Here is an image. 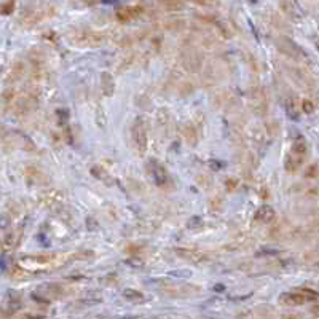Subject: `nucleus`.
Returning <instances> with one entry per match:
<instances>
[{
  "label": "nucleus",
  "mask_w": 319,
  "mask_h": 319,
  "mask_svg": "<svg viewBox=\"0 0 319 319\" xmlns=\"http://www.w3.org/2000/svg\"><path fill=\"white\" fill-rule=\"evenodd\" d=\"M13 10H15V0H6L5 3L0 5V13L2 15H11Z\"/></svg>",
  "instance_id": "a878e982"
},
{
  "label": "nucleus",
  "mask_w": 319,
  "mask_h": 319,
  "mask_svg": "<svg viewBox=\"0 0 319 319\" xmlns=\"http://www.w3.org/2000/svg\"><path fill=\"white\" fill-rule=\"evenodd\" d=\"M72 42L79 46H99L102 45L104 35L94 31L82 29V31H75L72 34Z\"/></svg>",
  "instance_id": "7ed1b4c3"
},
{
  "label": "nucleus",
  "mask_w": 319,
  "mask_h": 319,
  "mask_svg": "<svg viewBox=\"0 0 319 319\" xmlns=\"http://www.w3.org/2000/svg\"><path fill=\"white\" fill-rule=\"evenodd\" d=\"M125 299H128L130 302H134V303H140V302H144V294H140L137 292V290H134V289H126L125 292Z\"/></svg>",
  "instance_id": "b1692460"
},
{
  "label": "nucleus",
  "mask_w": 319,
  "mask_h": 319,
  "mask_svg": "<svg viewBox=\"0 0 319 319\" xmlns=\"http://www.w3.org/2000/svg\"><path fill=\"white\" fill-rule=\"evenodd\" d=\"M279 48H281L284 53H287L289 56H292V58H299V56L303 54L302 49H300L299 46H297L292 40H289V39H286V37H282V39L279 40Z\"/></svg>",
  "instance_id": "9b49d317"
},
{
  "label": "nucleus",
  "mask_w": 319,
  "mask_h": 319,
  "mask_svg": "<svg viewBox=\"0 0 319 319\" xmlns=\"http://www.w3.org/2000/svg\"><path fill=\"white\" fill-rule=\"evenodd\" d=\"M15 101H16V91H15V88H6L3 93H2V96H0V107H2L3 110L10 109Z\"/></svg>",
  "instance_id": "4468645a"
},
{
  "label": "nucleus",
  "mask_w": 319,
  "mask_h": 319,
  "mask_svg": "<svg viewBox=\"0 0 319 319\" xmlns=\"http://www.w3.org/2000/svg\"><path fill=\"white\" fill-rule=\"evenodd\" d=\"M286 110H287V113L290 117H292L294 120H297V110H295V99H292V97H289V99H286Z\"/></svg>",
  "instance_id": "bb28decb"
},
{
  "label": "nucleus",
  "mask_w": 319,
  "mask_h": 319,
  "mask_svg": "<svg viewBox=\"0 0 319 319\" xmlns=\"http://www.w3.org/2000/svg\"><path fill=\"white\" fill-rule=\"evenodd\" d=\"M292 152L297 155V157H305L308 152V144H307V140H305L302 136H299L295 140H294V145H292Z\"/></svg>",
  "instance_id": "6ab92c4d"
},
{
  "label": "nucleus",
  "mask_w": 319,
  "mask_h": 319,
  "mask_svg": "<svg viewBox=\"0 0 319 319\" xmlns=\"http://www.w3.org/2000/svg\"><path fill=\"white\" fill-rule=\"evenodd\" d=\"M281 8L290 18L300 16V11H299V8H297V5H295L294 0H282V2H281Z\"/></svg>",
  "instance_id": "aec40b11"
},
{
  "label": "nucleus",
  "mask_w": 319,
  "mask_h": 319,
  "mask_svg": "<svg viewBox=\"0 0 319 319\" xmlns=\"http://www.w3.org/2000/svg\"><path fill=\"white\" fill-rule=\"evenodd\" d=\"M158 2L169 11H177L183 8V0H158Z\"/></svg>",
  "instance_id": "5701e85b"
},
{
  "label": "nucleus",
  "mask_w": 319,
  "mask_h": 319,
  "mask_svg": "<svg viewBox=\"0 0 319 319\" xmlns=\"http://www.w3.org/2000/svg\"><path fill=\"white\" fill-rule=\"evenodd\" d=\"M62 294H64V287L62 286H59V284H46L44 287H40L37 292L34 294V297L37 300L49 302V300L61 299Z\"/></svg>",
  "instance_id": "39448f33"
},
{
  "label": "nucleus",
  "mask_w": 319,
  "mask_h": 319,
  "mask_svg": "<svg viewBox=\"0 0 319 319\" xmlns=\"http://www.w3.org/2000/svg\"><path fill=\"white\" fill-rule=\"evenodd\" d=\"M37 102H39V96L35 91H32V93H27L26 96L16 99V101L13 102L11 109L18 117H26L37 107Z\"/></svg>",
  "instance_id": "20e7f679"
},
{
  "label": "nucleus",
  "mask_w": 319,
  "mask_h": 319,
  "mask_svg": "<svg viewBox=\"0 0 319 319\" xmlns=\"http://www.w3.org/2000/svg\"><path fill=\"white\" fill-rule=\"evenodd\" d=\"M236 185H238V181L236 179H228L227 181V190H235L236 188Z\"/></svg>",
  "instance_id": "7c9ffc66"
},
{
  "label": "nucleus",
  "mask_w": 319,
  "mask_h": 319,
  "mask_svg": "<svg viewBox=\"0 0 319 319\" xmlns=\"http://www.w3.org/2000/svg\"><path fill=\"white\" fill-rule=\"evenodd\" d=\"M90 173L101 182H105V183H112L113 182V177L107 173V169H104L102 166H91Z\"/></svg>",
  "instance_id": "f3484780"
},
{
  "label": "nucleus",
  "mask_w": 319,
  "mask_h": 319,
  "mask_svg": "<svg viewBox=\"0 0 319 319\" xmlns=\"http://www.w3.org/2000/svg\"><path fill=\"white\" fill-rule=\"evenodd\" d=\"M183 136H185L187 139V142L190 145H195L196 144V140H198V136H196V130H195V126L193 125H185L183 126Z\"/></svg>",
  "instance_id": "4be33fe9"
},
{
  "label": "nucleus",
  "mask_w": 319,
  "mask_h": 319,
  "mask_svg": "<svg viewBox=\"0 0 319 319\" xmlns=\"http://www.w3.org/2000/svg\"><path fill=\"white\" fill-rule=\"evenodd\" d=\"M42 177H44V173H42L40 169L34 168V166H27L26 168V181H27V183H31V185H34V183H40Z\"/></svg>",
  "instance_id": "a211bd4d"
},
{
  "label": "nucleus",
  "mask_w": 319,
  "mask_h": 319,
  "mask_svg": "<svg viewBox=\"0 0 319 319\" xmlns=\"http://www.w3.org/2000/svg\"><path fill=\"white\" fill-rule=\"evenodd\" d=\"M18 239H19V233L18 231L6 233V235L2 238V241H0V247H2L3 251H10L18 244Z\"/></svg>",
  "instance_id": "dca6fc26"
},
{
  "label": "nucleus",
  "mask_w": 319,
  "mask_h": 319,
  "mask_svg": "<svg viewBox=\"0 0 319 319\" xmlns=\"http://www.w3.org/2000/svg\"><path fill=\"white\" fill-rule=\"evenodd\" d=\"M318 165L316 163H313V165H310L308 168H307V171H305V177L307 179H318Z\"/></svg>",
  "instance_id": "cd10ccee"
},
{
  "label": "nucleus",
  "mask_w": 319,
  "mask_h": 319,
  "mask_svg": "<svg viewBox=\"0 0 319 319\" xmlns=\"http://www.w3.org/2000/svg\"><path fill=\"white\" fill-rule=\"evenodd\" d=\"M21 307V299L16 295V294H8L6 295V299L2 305V315L5 316H11L15 311Z\"/></svg>",
  "instance_id": "9d476101"
},
{
  "label": "nucleus",
  "mask_w": 319,
  "mask_h": 319,
  "mask_svg": "<svg viewBox=\"0 0 319 319\" xmlns=\"http://www.w3.org/2000/svg\"><path fill=\"white\" fill-rule=\"evenodd\" d=\"M176 254L179 255L181 259L188 260V262H195V264H201V262L208 260V255L203 254L200 251H191V249H176Z\"/></svg>",
  "instance_id": "1a4fd4ad"
},
{
  "label": "nucleus",
  "mask_w": 319,
  "mask_h": 319,
  "mask_svg": "<svg viewBox=\"0 0 319 319\" xmlns=\"http://www.w3.org/2000/svg\"><path fill=\"white\" fill-rule=\"evenodd\" d=\"M191 2H195V3H198V5H209V3H211L209 0H191Z\"/></svg>",
  "instance_id": "72a5a7b5"
},
{
  "label": "nucleus",
  "mask_w": 319,
  "mask_h": 319,
  "mask_svg": "<svg viewBox=\"0 0 319 319\" xmlns=\"http://www.w3.org/2000/svg\"><path fill=\"white\" fill-rule=\"evenodd\" d=\"M274 217H276V212L272 206H262L259 208L257 211H255V214H254V221L255 222H259V224H272L274 221Z\"/></svg>",
  "instance_id": "6e6552de"
},
{
  "label": "nucleus",
  "mask_w": 319,
  "mask_h": 319,
  "mask_svg": "<svg viewBox=\"0 0 319 319\" xmlns=\"http://www.w3.org/2000/svg\"><path fill=\"white\" fill-rule=\"evenodd\" d=\"M318 294L311 289H299L294 290V292H286L281 295V303L289 305V307H299V305H303L310 300H316Z\"/></svg>",
  "instance_id": "f257e3e1"
},
{
  "label": "nucleus",
  "mask_w": 319,
  "mask_h": 319,
  "mask_svg": "<svg viewBox=\"0 0 319 319\" xmlns=\"http://www.w3.org/2000/svg\"><path fill=\"white\" fill-rule=\"evenodd\" d=\"M302 157H297V155H292V153H287L286 158H284V169L289 173V174H294L299 171V168L302 165Z\"/></svg>",
  "instance_id": "f8f14e48"
},
{
  "label": "nucleus",
  "mask_w": 319,
  "mask_h": 319,
  "mask_svg": "<svg viewBox=\"0 0 319 319\" xmlns=\"http://www.w3.org/2000/svg\"><path fill=\"white\" fill-rule=\"evenodd\" d=\"M10 224H11V219L8 214H0V230L8 228Z\"/></svg>",
  "instance_id": "c85d7f7f"
},
{
  "label": "nucleus",
  "mask_w": 319,
  "mask_h": 319,
  "mask_svg": "<svg viewBox=\"0 0 319 319\" xmlns=\"http://www.w3.org/2000/svg\"><path fill=\"white\" fill-rule=\"evenodd\" d=\"M26 72V67H24V62H16L15 66H13L10 69V72L8 75H6V82L8 83H13V82H19L21 79H23V75Z\"/></svg>",
  "instance_id": "ddd939ff"
},
{
  "label": "nucleus",
  "mask_w": 319,
  "mask_h": 319,
  "mask_svg": "<svg viewBox=\"0 0 319 319\" xmlns=\"http://www.w3.org/2000/svg\"><path fill=\"white\" fill-rule=\"evenodd\" d=\"M144 13V8L140 5L136 6H123L117 11V18L122 21V23H128V21H133L139 18Z\"/></svg>",
  "instance_id": "0eeeda50"
},
{
  "label": "nucleus",
  "mask_w": 319,
  "mask_h": 319,
  "mask_svg": "<svg viewBox=\"0 0 319 319\" xmlns=\"http://www.w3.org/2000/svg\"><path fill=\"white\" fill-rule=\"evenodd\" d=\"M148 171H150L153 181L157 182V185H160V187H166L168 185L169 176H168V171L165 169V166H163L160 161H157V160L148 161Z\"/></svg>",
  "instance_id": "423d86ee"
},
{
  "label": "nucleus",
  "mask_w": 319,
  "mask_h": 319,
  "mask_svg": "<svg viewBox=\"0 0 319 319\" xmlns=\"http://www.w3.org/2000/svg\"><path fill=\"white\" fill-rule=\"evenodd\" d=\"M85 2H87V3H93L94 0H85Z\"/></svg>",
  "instance_id": "c9c22d12"
},
{
  "label": "nucleus",
  "mask_w": 319,
  "mask_h": 319,
  "mask_svg": "<svg viewBox=\"0 0 319 319\" xmlns=\"http://www.w3.org/2000/svg\"><path fill=\"white\" fill-rule=\"evenodd\" d=\"M101 87L105 96H112L115 93V82H113V77L109 72H104L101 75Z\"/></svg>",
  "instance_id": "2eb2a0df"
},
{
  "label": "nucleus",
  "mask_w": 319,
  "mask_h": 319,
  "mask_svg": "<svg viewBox=\"0 0 319 319\" xmlns=\"http://www.w3.org/2000/svg\"><path fill=\"white\" fill-rule=\"evenodd\" d=\"M302 109H303V112L311 113V112L315 110V104H313V101H310V99H303V102H302Z\"/></svg>",
  "instance_id": "c756f323"
},
{
  "label": "nucleus",
  "mask_w": 319,
  "mask_h": 319,
  "mask_svg": "<svg viewBox=\"0 0 319 319\" xmlns=\"http://www.w3.org/2000/svg\"><path fill=\"white\" fill-rule=\"evenodd\" d=\"M196 224H200V225H201V221H200V217H193V219H190V222H188V227H195Z\"/></svg>",
  "instance_id": "473e14b6"
},
{
  "label": "nucleus",
  "mask_w": 319,
  "mask_h": 319,
  "mask_svg": "<svg viewBox=\"0 0 319 319\" xmlns=\"http://www.w3.org/2000/svg\"><path fill=\"white\" fill-rule=\"evenodd\" d=\"M27 264H49L54 260V254H39V255H31V257H24Z\"/></svg>",
  "instance_id": "412c9836"
},
{
  "label": "nucleus",
  "mask_w": 319,
  "mask_h": 319,
  "mask_svg": "<svg viewBox=\"0 0 319 319\" xmlns=\"http://www.w3.org/2000/svg\"><path fill=\"white\" fill-rule=\"evenodd\" d=\"M131 136L134 140V145H136L139 153H144L147 148V123L142 117H137L134 120L133 128H131Z\"/></svg>",
  "instance_id": "f03ea898"
},
{
  "label": "nucleus",
  "mask_w": 319,
  "mask_h": 319,
  "mask_svg": "<svg viewBox=\"0 0 319 319\" xmlns=\"http://www.w3.org/2000/svg\"><path fill=\"white\" fill-rule=\"evenodd\" d=\"M282 319H300L299 316H294V315H287V316H284Z\"/></svg>",
  "instance_id": "f704fd0d"
},
{
  "label": "nucleus",
  "mask_w": 319,
  "mask_h": 319,
  "mask_svg": "<svg viewBox=\"0 0 319 319\" xmlns=\"http://www.w3.org/2000/svg\"><path fill=\"white\" fill-rule=\"evenodd\" d=\"M21 319H44V316H42V315H34V313H27Z\"/></svg>",
  "instance_id": "2f4dec72"
},
{
  "label": "nucleus",
  "mask_w": 319,
  "mask_h": 319,
  "mask_svg": "<svg viewBox=\"0 0 319 319\" xmlns=\"http://www.w3.org/2000/svg\"><path fill=\"white\" fill-rule=\"evenodd\" d=\"M185 66L190 70H198L201 67V58L198 54H190L188 58H185Z\"/></svg>",
  "instance_id": "393cba45"
}]
</instances>
